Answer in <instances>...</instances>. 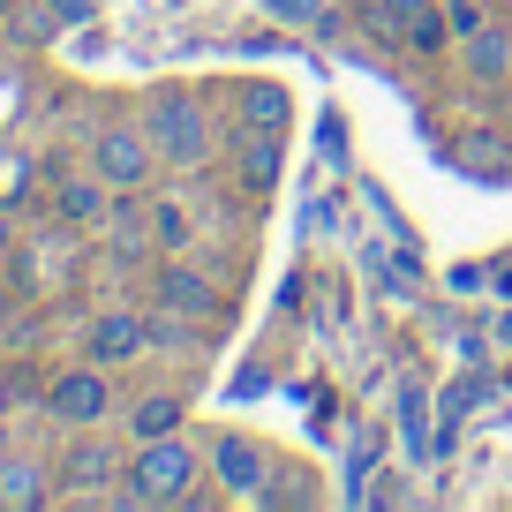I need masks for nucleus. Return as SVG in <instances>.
Here are the masks:
<instances>
[{"mask_svg": "<svg viewBox=\"0 0 512 512\" xmlns=\"http://www.w3.org/2000/svg\"><path fill=\"white\" fill-rule=\"evenodd\" d=\"M234 166H241V181H249V189H272L279 144H256V136H241V144H234Z\"/></svg>", "mask_w": 512, "mask_h": 512, "instance_id": "nucleus-14", "label": "nucleus"}, {"mask_svg": "<svg viewBox=\"0 0 512 512\" xmlns=\"http://www.w3.org/2000/svg\"><path fill=\"white\" fill-rule=\"evenodd\" d=\"M106 407H113V392H106V369H98V362L91 369H68V377L46 384V415L68 422V430H98Z\"/></svg>", "mask_w": 512, "mask_h": 512, "instance_id": "nucleus-4", "label": "nucleus"}, {"mask_svg": "<svg viewBox=\"0 0 512 512\" xmlns=\"http://www.w3.org/2000/svg\"><path fill=\"white\" fill-rule=\"evenodd\" d=\"M8 400H16V377H8V369H0V415H8Z\"/></svg>", "mask_w": 512, "mask_h": 512, "instance_id": "nucleus-21", "label": "nucleus"}, {"mask_svg": "<svg viewBox=\"0 0 512 512\" xmlns=\"http://www.w3.org/2000/svg\"><path fill=\"white\" fill-rule=\"evenodd\" d=\"M128 430H136V445H151V437H181V400H174V392H151V400H136Z\"/></svg>", "mask_w": 512, "mask_h": 512, "instance_id": "nucleus-11", "label": "nucleus"}, {"mask_svg": "<svg viewBox=\"0 0 512 512\" xmlns=\"http://www.w3.org/2000/svg\"><path fill=\"white\" fill-rule=\"evenodd\" d=\"M106 181H61V219H98Z\"/></svg>", "mask_w": 512, "mask_h": 512, "instance_id": "nucleus-15", "label": "nucleus"}, {"mask_svg": "<svg viewBox=\"0 0 512 512\" xmlns=\"http://www.w3.org/2000/svg\"><path fill=\"white\" fill-rule=\"evenodd\" d=\"M415 16H422V0H362V31L384 38V46L407 38V23H415Z\"/></svg>", "mask_w": 512, "mask_h": 512, "instance_id": "nucleus-12", "label": "nucleus"}, {"mask_svg": "<svg viewBox=\"0 0 512 512\" xmlns=\"http://www.w3.org/2000/svg\"><path fill=\"white\" fill-rule=\"evenodd\" d=\"M264 16H279V23H317V31H332V8H324V0H264Z\"/></svg>", "mask_w": 512, "mask_h": 512, "instance_id": "nucleus-16", "label": "nucleus"}, {"mask_svg": "<svg viewBox=\"0 0 512 512\" xmlns=\"http://www.w3.org/2000/svg\"><path fill=\"white\" fill-rule=\"evenodd\" d=\"M159 294L181 309V317H204V309H211V294H219V287H211V279H196V272H166V279H159Z\"/></svg>", "mask_w": 512, "mask_h": 512, "instance_id": "nucleus-13", "label": "nucleus"}, {"mask_svg": "<svg viewBox=\"0 0 512 512\" xmlns=\"http://www.w3.org/2000/svg\"><path fill=\"white\" fill-rule=\"evenodd\" d=\"M211 475H219L226 497H264V445L241 430H219L211 437Z\"/></svg>", "mask_w": 512, "mask_h": 512, "instance_id": "nucleus-5", "label": "nucleus"}, {"mask_svg": "<svg viewBox=\"0 0 512 512\" xmlns=\"http://www.w3.org/2000/svg\"><path fill=\"white\" fill-rule=\"evenodd\" d=\"M407 46H422V53H437V46H445V23H437V16H430V8H422V16H415V23H407Z\"/></svg>", "mask_w": 512, "mask_h": 512, "instance_id": "nucleus-17", "label": "nucleus"}, {"mask_svg": "<svg viewBox=\"0 0 512 512\" xmlns=\"http://www.w3.org/2000/svg\"><path fill=\"white\" fill-rule=\"evenodd\" d=\"M113 467H121V460H113V445H106V437H91V430H83V437H76V445H68V460H61V475H68V482H76V490H83V497H91V490H106V475H113Z\"/></svg>", "mask_w": 512, "mask_h": 512, "instance_id": "nucleus-8", "label": "nucleus"}, {"mask_svg": "<svg viewBox=\"0 0 512 512\" xmlns=\"http://www.w3.org/2000/svg\"><path fill=\"white\" fill-rule=\"evenodd\" d=\"M452 159L467 166V174H482V181H505L512 174V144H497V136H460V144H452Z\"/></svg>", "mask_w": 512, "mask_h": 512, "instance_id": "nucleus-10", "label": "nucleus"}, {"mask_svg": "<svg viewBox=\"0 0 512 512\" xmlns=\"http://www.w3.org/2000/svg\"><path fill=\"white\" fill-rule=\"evenodd\" d=\"M144 128H151V144H159L174 166H196L211 151V121H204V106H196L189 91H159L151 113H144Z\"/></svg>", "mask_w": 512, "mask_h": 512, "instance_id": "nucleus-2", "label": "nucleus"}, {"mask_svg": "<svg viewBox=\"0 0 512 512\" xmlns=\"http://www.w3.org/2000/svg\"><path fill=\"white\" fill-rule=\"evenodd\" d=\"M151 219H159V241H166V249H181V241H189V219H181L174 204H159Z\"/></svg>", "mask_w": 512, "mask_h": 512, "instance_id": "nucleus-19", "label": "nucleus"}, {"mask_svg": "<svg viewBox=\"0 0 512 512\" xmlns=\"http://www.w3.org/2000/svg\"><path fill=\"white\" fill-rule=\"evenodd\" d=\"M151 347V324L144 317H128V309H106V317L83 332V354H91L98 369H121V362H136V354Z\"/></svg>", "mask_w": 512, "mask_h": 512, "instance_id": "nucleus-6", "label": "nucleus"}, {"mask_svg": "<svg viewBox=\"0 0 512 512\" xmlns=\"http://www.w3.org/2000/svg\"><path fill=\"white\" fill-rule=\"evenodd\" d=\"M249 128H279V98L272 91H249V113H241Z\"/></svg>", "mask_w": 512, "mask_h": 512, "instance_id": "nucleus-18", "label": "nucleus"}, {"mask_svg": "<svg viewBox=\"0 0 512 512\" xmlns=\"http://www.w3.org/2000/svg\"><path fill=\"white\" fill-rule=\"evenodd\" d=\"M8 8H16V0H0V16H8Z\"/></svg>", "mask_w": 512, "mask_h": 512, "instance_id": "nucleus-22", "label": "nucleus"}, {"mask_svg": "<svg viewBox=\"0 0 512 512\" xmlns=\"http://www.w3.org/2000/svg\"><path fill=\"white\" fill-rule=\"evenodd\" d=\"M467 76L475 83H505L512 76V31L505 23H475V31H467Z\"/></svg>", "mask_w": 512, "mask_h": 512, "instance_id": "nucleus-7", "label": "nucleus"}, {"mask_svg": "<svg viewBox=\"0 0 512 512\" xmlns=\"http://www.w3.org/2000/svg\"><path fill=\"white\" fill-rule=\"evenodd\" d=\"M196 445H181V437H151L136 460H128V482H121V497L113 505L121 512H144V505H181V497L196 490Z\"/></svg>", "mask_w": 512, "mask_h": 512, "instance_id": "nucleus-1", "label": "nucleus"}, {"mask_svg": "<svg viewBox=\"0 0 512 512\" xmlns=\"http://www.w3.org/2000/svg\"><path fill=\"white\" fill-rule=\"evenodd\" d=\"M0 272H8V256H0Z\"/></svg>", "mask_w": 512, "mask_h": 512, "instance_id": "nucleus-23", "label": "nucleus"}, {"mask_svg": "<svg viewBox=\"0 0 512 512\" xmlns=\"http://www.w3.org/2000/svg\"><path fill=\"white\" fill-rule=\"evenodd\" d=\"M0 505H8V512L46 505V467H38V460H8V452H0Z\"/></svg>", "mask_w": 512, "mask_h": 512, "instance_id": "nucleus-9", "label": "nucleus"}, {"mask_svg": "<svg viewBox=\"0 0 512 512\" xmlns=\"http://www.w3.org/2000/svg\"><path fill=\"white\" fill-rule=\"evenodd\" d=\"M16 249V219H8V211H0V256Z\"/></svg>", "mask_w": 512, "mask_h": 512, "instance_id": "nucleus-20", "label": "nucleus"}, {"mask_svg": "<svg viewBox=\"0 0 512 512\" xmlns=\"http://www.w3.org/2000/svg\"><path fill=\"white\" fill-rule=\"evenodd\" d=\"M151 128H128V121H113V128H98V144H91V174L106 181V189H144V174H151Z\"/></svg>", "mask_w": 512, "mask_h": 512, "instance_id": "nucleus-3", "label": "nucleus"}]
</instances>
